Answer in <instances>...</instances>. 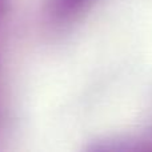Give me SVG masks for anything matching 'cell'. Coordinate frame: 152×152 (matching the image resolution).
I'll list each match as a JSON object with an SVG mask.
<instances>
[{"label":"cell","instance_id":"6da1fadb","mask_svg":"<svg viewBox=\"0 0 152 152\" xmlns=\"http://www.w3.org/2000/svg\"><path fill=\"white\" fill-rule=\"evenodd\" d=\"M94 0H52V12L60 19L74 18L84 11Z\"/></svg>","mask_w":152,"mask_h":152},{"label":"cell","instance_id":"7a4b0ae2","mask_svg":"<svg viewBox=\"0 0 152 152\" xmlns=\"http://www.w3.org/2000/svg\"><path fill=\"white\" fill-rule=\"evenodd\" d=\"M10 10V0H0V21L5 18Z\"/></svg>","mask_w":152,"mask_h":152}]
</instances>
